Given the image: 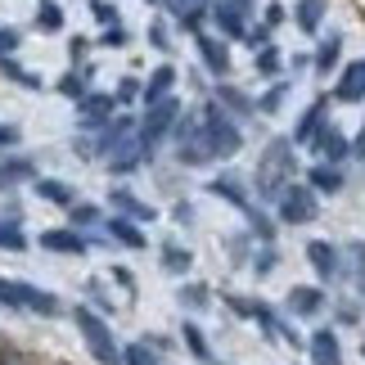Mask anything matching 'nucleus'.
<instances>
[{
    "label": "nucleus",
    "mask_w": 365,
    "mask_h": 365,
    "mask_svg": "<svg viewBox=\"0 0 365 365\" xmlns=\"http://www.w3.org/2000/svg\"><path fill=\"white\" fill-rule=\"evenodd\" d=\"M293 172H298V163H293V140H271L266 153H262V167H257V194L262 199H279Z\"/></svg>",
    "instance_id": "obj_1"
},
{
    "label": "nucleus",
    "mask_w": 365,
    "mask_h": 365,
    "mask_svg": "<svg viewBox=\"0 0 365 365\" xmlns=\"http://www.w3.org/2000/svg\"><path fill=\"white\" fill-rule=\"evenodd\" d=\"M77 329H81V343H86V352L100 361V365H122V347L113 339V329L104 325V316L95 312V307H77L73 312Z\"/></svg>",
    "instance_id": "obj_2"
},
{
    "label": "nucleus",
    "mask_w": 365,
    "mask_h": 365,
    "mask_svg": "<svg viewBox=\"0 0 365 365\" xmlns=\"http://www.w3.org/2000/svg\"><path fill=\"white\" fill-rule=\"evenodd\" d=\"M203 145H207V153H212V163L217 158H235L240 145H244V131L235 126V118L221 104H207L203 108Z\"/></svg>",
    "instance_id": "obj_3"
},
{
    "label": "nucleus",
    "mask_w": 365,
    "mask_h": 365,
    "mask_svg": "<svg viewBox=\"0 0 365 365\" xmlns=\"http://www.w3.org/2000/svg\"><path fill=\"white\" fill-rule=\"evenodd\" d=\"M0 302H5V307H23V312H32V316H50V320L63 312L54 293L36 289V284H23V279H0Z\"/></svg>",
    "instance_id": "obj_4"
},
{
    "label": "nucleus",
    "mask_w": 365,
    "mask_h": 365,
    "mask_svg": "<svg viewBox=\"0 0 365 365\" xmlns=\"http://www.w3.org/2000/svg\"><path fill=\"white\" fill-rule=\"evenodd\" d=\"M275 203H279V221H284V226H307V221H316V212H320L312 185H284V194H279Z\"/></svg>",
    "instance_id": "obj_5"
},
{
    "label": "nucleus",
    "mask_w": 365,
    "mask_h": 365,
    "mask_svg": "<svg viewBox=\"0 0 365 365\" xmlns=\"http://www.w3.org/2000/svg\"><path fill=\"white\" fill-rule=\"evenodd\" d=\"M176 122H180V104L167 95V100H158V104H149V113L140 118V140L153 149L163 135H172L176 131Z\"/></svg>",
    "instance_id": "obj_6"
},
{
    "label": "nucleus",
    "mask_w": 365,
    "mask_h": 365,
    "mask_svg": "<svg viewBox=\"0 0 365 365\" xmlns=\"http://www.w3.org/2000/svg\"><path fill=\"white\" fill-rule=\"evenodd\" d=\"M113 95H100V91H91L86 100H77V126L81 131H104L108 122H113Z\"/></svg>",
    "instance_id": "obj_7"
},
{
    "label": "nucleus",
    "mask_w": 365,
    "mask_h": 365,
    "mask_svg": "<svg viewBox=\"0 0 365 365\" xmlns=\"http://www.w3.org/2000/svg\"><path fill=\"white\" fill-rule=\"evenodd\" d=\"M325 126H329V100H316V104L298 118V126H293V140H298V145H316Z\"/></svg>",
    "instance_id": "obj_8"
},
{
    "label": "nucleus",
    "mask_w": 365,
    "mask_h": 365,
    "mask_svg": "<svg viewBox=\"0 0 365 365\" xmlns=\"http://www.w3.org/2000/svg\"><path fill=\"white\" fill-rule=\"evenodd\" d=\"M145 158H149V145H145V140H140V131H135V135H126L122 145L113 149V163H108V172H113V176H126V172H135Z\"/></svg>",
    "instance_id": "obj_9"
},
{
    "label": "nucleus",
    "mask_w": 365,
    "mask_h": 365,
    "mask_svg": "<svg viewBox=\"0 0 365 365\" xmlns=\"http://www.w3.org/2000/svg\"><path fill=\"white\" fill-rule=\"evenodd\" d=\"M41 248H46V252H63V257H81V252L91 248V240L81 230L59 226V230H46V235H41Z\"/></svg>",
    "instance_id": "obj_10"
},
{
    "label": "nucleus",
    "mask_w": 365,
    "mask_h": 365,
    "mask_svg": "<svg viewBox=\"0 0 365 365\" xmlns=\"http://www.w3.org/2000/svg\"><path fill=\"white\" fill-rule=\"evenodd\" d=\"M199 59H203V68L212 77H226L230 73V46L221 36H203L199 32Z\"/></svg>",
    "instance_id": "obj_11"
},
{
    "label": "nucleus",
    "mask_w": 365,
    "mask_h": 365,
    "mask_svg": "<svg viewBox=\"0 0 365 365\" xmlns=\"http://www.w3.org/2000/svg\"><path fill=\"white\" fill-rule=\"evenodd\" d=\"M307 352H312V365H343V347H339V334L334 329H316Z\"/></svg>",
    "instance_id": "obj_12"
},
{
    "label": "nucleus",
    "mask_w": 365,
    "mask_h": 365,
    "mask_svg": "<svg viewBox=\"0 0 365 365\" xmlns=\"http://www.w3.org/2000/svg\"><path fill=\"white\" fill-rule=\"evenodd\" d=\"M32 180L36 185V163L32 158H5L0 163V194H9V190H19Z\"/></svg>",
    "instance_id": "obj_13"
},
{
    "label": "nucleus",
    "mask_w": 365,
    "mask_h": 365,
    "mask_svg": "<svg viewBox=\"0 0 365 365\" xmlns=\"http://www.w3.org/2000/svg\"><path fill=\"white\" fill-rule=\"evenodd\" d=\"M212 23L226 36H248V14L235 5V0H217V5H212Z\"/></svg>",
    "instance_id": "obj_14"
},
{
    "label": "nucleus",
    "mask_w": 365,
    "mask_h": 365,
    "mask_svg": "<svg viewBox=\"0 0 365 365\" xmlns=\"http://www.w3.org/2000/svg\"><path fill=\"white\" fill-rule=\"evenodd\" d=\"M334 100H339V104L365 100V63H347V68H343L339 86H334Z\"/></svg>",
    "instance_id": "obj_15"
},
{
    "label": "nucleus",
    "mask_w": 365,
    "mask_h": 365,
    "mask_svg": "<svg viewBox=\"0 0 365 365\" xmlns=\"http://www.w3.org/2000/svg\"><path fill=\"white\" fill-rule=\"evenodd\" d=\"M307 262L316 266L320 279H334V275H339V248L325 244V240H312V244H307Z\"/></svg>",
    "instance_id": "obj_16"
},
{
    "label": "nucleus",
    "mask_w": 365,
    "mask_h": 365,
    "mask_svg": "<svg viewBox=\"0 0 365 365\" xmlns=\"http://www.w3.org/2000/svg\"><path fill=\"white\" fill-rule=\"evenodd\" d=\"M312 149H316V153H320V158H325L329 167H339V163L347 158V153H352L347 135H343V131H334V126H325V131H320V140H316Z\"/></svg>",
    "instance_id": "obj_17"
},
{
    "label": "nucleus",
    "mask_w": 365,
    "mask_h": 365,
    "mask_svg": "<svg viewBox=\"0 0 365 365\" xmlns=\"http://www.w3.org/2000/svg\"><path fill=\"white\" fill-rule=\"evenodd\" d=\"M320 307H325V293L320 289H312V284L289 289V312L293 316H320Z\"/></svg>",
    "instance_id": "obj_18"
},
{
    "label": "nucleus",
    "mask_w": 365,
    "mask_h": 365,
    "mask_svg": "<svg viewBox=\"0 0 365 365\" xmlns=\"http://www.w3.org/2000/svg\"><path fill=\"white\" fill-rule=\"evenodd\" d=\"M108 240H118L122 248H149L140 221H131V217H113V221H108Z\"/></svg>",
    "instance_id": "obj_19"
},
{
    "label": "nucleus",
    "mask_w": 365,
    "mask_h": 365,
    "mask_svg": "<svg viewBox=\"0 0 365 365\" xmlns=\"http://www.w3.org/2000/svg\"><path fill=\"white\" fill-rule=\"evenodd\" d=\"M207 190H212L217 199H226V203H235V207H240L244 217L252 212V199H248V190H244V185H240V180H235V176H217V180H212V185H207Z\"/></svg>",
    "instance_id": "obj_20"
},
{
    "label": "nucleus",
    "mask_w": 365,
    "mask_h": 365,
    "mask_svg": "<svg viewBox=\"0 0 365 365\" xmlns=\"http://www.w3.org/2000/svg\"><path fill=\"white\" fill-rule=\"evenodd\" d=\"M172 86H176V68H172V63H158V68H153V77L145 81V104L167 100V95H172Z\"/></svg>",
    "instance_id": "obj_21"
},
{
    "label": "nucleus",
    "mask_w": 365,
    "mask_h": 365,
    "mask_svg": "<svg viewBox=\"0 0 365 365\" xmlns=\"http://www.w3.org/2000/svg\"><path fill=\"white\" fill-rule=\"evenodd\" d=\"M108 203L118 207V217H131V221H153V207H149V203H140L135 194H131V190H122V185H118L113 194H108Z\"/></svg>",
    "instance_id": "obj_22"
},
{
    "label": "nucleus",
    "mask_w": 365,
    "mask_h": 365,
    "mask_svg": "<svg viewBox=\"0 0 365 365\" xmlns=\"http://www.w3.org/2000/svg\"><path fill=\"white\" fill-rule=\"evenodd\" d=\"M36 194L54 207H73L77 203V190L68 185V180H50V176H36Z\"/></svg>",
    "instance_id": "obj_23"
},
{
    "label": "nucleus",
    "mask_w": 365,
    "mask_h": 365,
    "mask_svg": "<svg viewBox=\"0 0 365 365\" xmlns=\"http://www.w3.org/2000/svg\"><path fill=\"white\" fill-rule=\"evenodd\" d=\"M307 185H312L316 194H339L343 190V172H339V167H329V163H320V167L307 172Z\"/></svg>",
    "instance_id": "obj_24"
},
{
    "label": "nucleus",
    "mask_w": 365,
    "mask_h": 365,
    "mask_svg": "<svg viewBox=\"0 0 365 365\" xmlns=\"http://www.w3.org/2000/svg\"><path fill=\"white\" fill-rule=\"evenodd\" d=\"M339 54H343V36H325V41H320V50H316V73L329 77L334 68H339Z\"/></svg>",
    "instance_id": "obj_25"
},
{
    "label": "nucleus",
    "mask_w": 365,
    "mask_h": 365,
    "mask_svg": "<svg viewBox=\"0 0 365 365\" xmlns=\"http://www.w3.org/2000/svg\"><path fill=\"white\" fill-rule=\"evenodd\" d=\"M0 73H5L9 81H19L23 91H46V81H41L36 73H27V68H23L19 59H0Z\"/></svg>",
    "instance_id": "obj_26"
},
{
    "label": "nucleus",
    "mask_w": 365,
    "mask_h": 365,
    "mask_svg": "<svg viewBox=\"0 0 365 365\" xmlns=\"http://www.w3.org/2000/svg\"><path fill=\"white\" fill-rule=\"evenodd\" d=\"M293 19H298L302 32H316V27L325 23V0H302V5L293 9Z\"/></svg>",
    "instance_id": "obj_27"
},
{
    "label": "nucleus",
    "mask_w": 365,
    "mask_h": 365,
    "mask_svg": "<svg viewBox=\"0 0 365 365\" xmlns=\"http://www.w3.org/2000/svg\"><path fill=\"white\" fill-rule=\"evenodd\" d=\"M86 81H91V73L73 68V73H63V77H59V95H68V100H86V95H91Z\"/></svg>",
    "instance_id": "obj_28"
},
{
    "label": "nucleus",
    "mask_w": 365,
    "mask_h": 365,
    "mask_svg": "<svg viewBox=\"0 0 365 365\" xmlns=\"http://www.w3.org/2000/svg\"><path fill=\"white\" fill-rule=\"evenodd\" d=\"M163 266H167L172 275H185L190 266H194V252L180 248V244H163Z\"/></svg>",
    "instance_id": "obj_29"
},
{
    "label": "nucleus",
    "mask_w": 365,
    "mask_h": 365,
    "mask_svg": "<svg viewBox=\"0 0 365 365\" xmlns=\"http://www.w3.org/2000/svg\"><path fill=\"white\" fill-rule=\"evenodd\" d=\"M217 100L230 108V118H235V122H244V118L252 113V100H248V95H240L235 86H221V91H217Z\"/></svg>",
    "instance_id": "obj_30"
},
{
    "label": "nucleus",
    "mask_w": 365,
    "mask_h": 365,
    "mask_svg": "<svg viewBox=\"0 0 365 365\" xmlns=\"http://www.w3.org/2000/svg\"><path fill=\"white\" fill-rule=\"evenodd\" d=\"M0 248H5V252H23L27 248V235L19 230V221L0 217Z\"/></svg>",
    "instance_id": "obj_31"
},
{
    "label": "nucleus",
    "mask_w": 365,
    "mask_h": 365,
    "mask_svg": "<svg viewBox=\"0 0 365 365\" xmlns=\"http://www.w3.org/2000/svg\"><path fill=\"white\" fill-rule=\"evenodd\" d=\"M36 32H63V9L54 5V0H46V5L36 9Z\"/></svg>",
    "instance_id": "obj_32"
},
{
    "label": "nucleus",
    "mask_w": 365,
    "mask_h": 365,
    "mask_svg": "<svg viewBox=\"0 0 365 365\" xmlns=\"http://www.w3.org/2000/svg\"><path fill=\"white\" fill-rule=\"evenodd\" d=\"M180 339H185V347H190V352L199 356V361H207V356H212V352H207V339H203V329L194 325V320H190L185 329H180Z\"/></svg>",
    "instance_id": "obj_33"
},
{
    "label": "nucleus",
    "mask_w": 365,
    "mask_h": 365,
    "mask_svg": "<svg viewBox=\"0 0 365 365\" xmlns=\"http://www.w3.org/2000/svg\"><path fill=\"white\" fill-rule=\"evenodd\" d=\"M122 365H158V356H153L149 343H131V347H122Z\"/></svg>",
    "instance_id": "obj_34"
},
{
    "label": "nucleus",
    "mask_w": 365,
    "mask_h": 365,
    "mask_svg": "<svg viewBox=\"0 0 365 365\" xmlns=\"http://www.w3.org/2000/svg\"><path fill=\"white\" fill-rule=\"evenodd\" d=\"M68 217H73V226H100V207H95V203H73V207H68Z\"/></svg>",
    "instance_id": "obj_35"
},
{
    "label": "nucleus",
    "mask_w": 365,
    "mask_h": 365,
    "mask_svg": "<svg viewBox=\"0 0 365 365\" xmlns=\"http://www.w3.org/2000/svg\"><path fill=\"white\" fill-rule=\"evenodd\" d=\"M257 73H262V77H275V73H279V50H275V46H262V50H257Z\"/></svg>",
    "instance_id": "obj_36"
},
{
    "label": "nucleus",
    "mask_w": 365,
    "mask_h": 365,
    "mask_svg": "<svg viewBox=\"0 0 365 365\" xmlns=\"http://www.w3.org/2000/svg\"><path fill=\"white\" fill-rule=\"evenodd\" d=\"M284 100H289V86H284V81H275V86L262 95V104H257V108H262V113H275V108L284 104Z\"/></svg>",
    "instance_id": "obj_37"
},
{
    "label": "nucleus",
    "mask_w": 365,
    "mask_h": 365,
    "mask_svg": "<svg viewBox=\"0 0 365 365\" xmlns=\"http://www.w3.org/2000/svg\"><path fill=\"white\" fill-rule=\"evenodd\" d=\"M140 95H145V86H140L135 77H122L118 91H113V100H118V104H131V100H140Z\"/></svg>",
    "instance_id": "obj_38"
},
{
    "label": "nucleus",
    "mask_w": 365,
    "mask_h": 365,
    "mask_svg": "<svg viewBox=\"0 0 365 365\" xmlns=\"http://www.w3.org/2000/svg\"><path fill=\"white\" fill-rule=\"evenodd\" d=\"M23 46V36H19V27H0V59H14V50Z\"/></svg>",
    "instance_id": "obj_39"
},
{
    "label": "nucleus",
    "mask_w": 365,
    "mask_h": 365,
    "mask_svg": "<svg viewBox=\"0 0 365 365\" xmlns=\"http://www.w3.org/2000/svg\"><path fill=\"white\" fill-rule=\"evenodd\" d=\"M180 302L185 307H207V284H185L180 289Z\"/></svg>",
    "instance_id": "obj_40"
},
{
    "label": "nucleus",
    "mask_w": 365,
    "mask_h": 365,
    "mask_svg": "<svg viewBox=\"0 0 365 365\" xmlns=\"http://www.w3.org/2000/svg\"><path fill=\"white\" fill-rule=\"evenodd\" d=\"M118 19H122V14H118L113 5H104V0H95V23H104V27H118Z\"/></svg>",
    "instance_id": "obj_41"
},
{
    "label": "nucleus",
    "mask_w": 365,
    "mask_h": 365,
    "mask_svg": "<svg viewBox=\"0 0 365 365\" xmlns=\"http://www.w3.org/2000/svg\"><path fill=\"white\" fill-rule=\"evenodd\" d=\"M86 50H91V41H86V36H73V41H68V54H73V68H81V59H86Z\"/></svg>",
    "instance_id": "obj_42"
},
{
    "label": "nucleus",
    "mask_w": 365,
    "mask_h": 365,
    "mask_svg": "<svg viewBox=\"0 0 365 365\" xmlns=\"http://www.w3.org/2000/svg\"><path fill=\"white\" fill-rule=\"evenodd\" d=\"M19 145V126L14 122H0V149H14Z\"/></svg>",
    "instance_id": "obj_43"
},
{
    "label": "nucleus",
    "mask_w": 365,
    "mask_h": 365,
    "mask_svg": "<svg viewBox=\"0 0 365 365\" xmlns=\"http://www.w3.org/2000/svg\"><path fill=\"white\" fill-rule=\"evenodd\" d=\"M86 293H91V302H95V312H113V302H108V293H104L100 284H91Z\"/></svg>",
    "instance_id": "obj_44"
},
{
    "label": "nucleus",
    "mask_w": 365,
    "mask_h": 365,
    "mask_svg": "<svg viewBox=\"0 0 365 365\" xmlns=\"http://www.w3.org/2000/svg\"><path fill=\"white\" fill-rule=\"evenodd\" d=\"M100 46H126V27H104Z\"/></svg>",
    "instance_id": "obj_45"
},
{
    "label": "nucleus",
    "mask_w": 365,
    "mask_h": 365,
    "mask_svg": "<svg viewBox=\"0 0 365 365\" xmlns=\"http://www.w3.org/2000/svg\"><path fill=\"white\" fill-rule=\"evenodd\" d=\"M113 279H118V284H122V289H126V293L135 298V275L126 271V266H113Z\"/></svg>",
    "instance_id": "obj_46"
},
{
    "label": "nucleus",
    "mask_w": 365,
    "mask_h": 365,
    "mask_svg": "<svg viewBox=\"0 0 365 365\" xmlns=\"http://www.w3.org/2000/svg\"><path fill=\"white\" fill-rule=\"evenodd\" d=\"M149 46H153V50H167V27H163V23L149 27Z\"/></svg>",
    "instance_id": "obj_47"
},
{
    "label": "nucleus",
    "mask_w": 365,
    "mask_h": 365,
    "mask_svg": "<svg viewBox=\"0 0 365 365\" xmlns=\"http://www.w3.org/2000/svg\"><path fill=\"white\" fill-rule=\"evenodd\" d=\"M262 19H266V27H279V23H284V5H266Z\"/></svg>",
    "instance_id": "obj_48"
},
{
    "label": "nucleus",
    "mask_w": 365,
    "mask_h": 365,
    "mask_svg": "<svg viewBox=\"0 0 365 365\" xmlns=\"http://www.w3.org/2000/svg\"><path fill=\"white\" fill-rule=\"evenodd\" d=\"M5 365H36V356H32V352H23V347H14Z\"/></svg>",
    "instance_id": "obj_49"
},
{
    "label": "nucleus",
    "mask_w": 365,
    "mask_h": 365,
    "mask_svg": "<svg viewBox=\"0 0 365 365\" xmlns=\"http://www.w3.org/2000/svg\"><path fill=\"white\" fill-rule=\"evenodd\" d=\"M271 266H275V252H271V248H266V252H262V257H257V275H266V271H271Z\"/></svg>",
    "instance_id": "obj_50"
},
{
    "label": "nucleus",
    "mask_w": 365,
    "mask_h": 365,
    "mask_svg": "<svg viewBox=\"0 0 365 365\" xmlns=\"http://www.w3.org/2000/svg\"><path fill=\"white\" fill-rule=\"evenodd\" d=\"M347 252H352V262H356V266H361V275H365V244H361V240H356V244H352V248H347Z\"/></svg>",
    "instance_id": "obj_51"
},
{
    "label": "nucleus",
    "mask_w": 365,
    "mask_h": 365,
    "mask_svg": "<svg viewBox=\"0 0 365 365\" xmlns=\"http://www.w3.org/2000/svg\"><path fill=\"white\" fill-rule=\"evenodd\" d=\"M176 221H180V226H190V221H194V212H190V203H176Z\"/></svg>",
    "instance_id": "obj_52"
},
{
    "label": "nucleus",
    "mask_w": 365,
    "mask_h": 365,
    "mask_svg": "<svg viewBox=\"0 0 365 365\" xmlns=\"http://www.w3.org/2000/svg\"><path fill=\"white\" fill-rule=\"evenodd\" d=\"M9 352H14V343L5 339V334H0V365H5V361H9Z\"/></svg>",
    "instance_id": "obj_53"
},
{
    "label": "nucleus",
    "mask_w": 365,
    "mask_h": 365,
    "mask_svg": "<svg viewBox=\"0 0 365 365\" xmlns=\"http://www.w3.org/2000/svg\"><path fill=\"white\" fill-rule=\"evenodd\" d=\"M352 153H356V158H365V126H361V135H356V145H352Z\"/></svg>",
    "instance_id": "obj_54"
},
{
    "label": "nucleus",
    "mask_w": 365,
    "mask_h": 365,
    "mask_svg": "<svg viewBox=\"0 0 365 365\" xmlns=\"http://www.w3.org/2000/svg\"><path fill=\"white\" fill-rule=\"evenodd\" d=\"M235 5H240L244 14H252V5H257V0H235Z\"/></svg>",
    "instance_id": "obj_55"
},
{
    "label": "nucleus",
    "mask_w": 365,
    "mask_h": 365,
    "mask_svg": "<svg viewBox=\"0 0 365 365\" xmlns=\"http://www.w3.org/2000/svg\"><path fill=\"white\" fill-rule=\"evenodd\" d=\"M185 5H207V0H185Z\"/></svg>",
    "instance_id": "obj_56"
},
{
    "label": "nucleus",
    "mask_w": 365,
    "mask_h": 365,
    "mask_svg": "<svg viewBox=\"0 0 365 365\" xmlns=\"http://www.w3.org/2000/svg\"><path fill=\"white\" fill-rule=\"evenodd\" d=\"M361 293H365V275H361Z\"/></svg>",
    "instance_id": "obj_57"
}]
</instances>
